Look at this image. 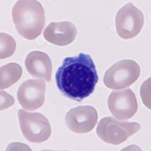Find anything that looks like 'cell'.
I'll return each mask as SVG.
<instances>
[{"mask_svg":"<svg viewBox=\"0 0 151 151\" xmlns=\"http://www.w3.org/2000/svg\"><path fill=\"white\" fill-rule=\"evenodd\" d=\"M18 119L21 132L29 142L36 144L44 142L51 136L52 129L49 122L41 113L19 110Z\"/></svg>","mask_w":151,"mask_h":151,"instance_id":"5b68a950","label":"cell"},{"mask_svg":"<svg viewBox=\"0 0 151 151\" xmlns=\"http://www.w3.org/2000/svg\"><path fill=\"white\" fill-rule=\"evenodd\" d=\"M46 85L44 80L29 79L20 86L17 93L19 104L27 110L40 108L45 102Z\"/></svg>","mask_w":151,"mask_h":151,"instance_id":"ba28073f","label":"cell"},{"mask_svg":"<svg viewBox=\"0 0 151 151\" xmlns=\"http://www.w3.org/2000/svg\"><path fill=\"white\" fill-rule=\"evenodd\" d=\"M25 66L28 73L36 78H42L47 82L51 81L52 64L47 54L40 51L31 52L27 56Z\"/></svg>","mask_w":151,"mask_h":151,"instance_id":"8fae6325","label":"cell"},{"mask_svg":"<svg viewBox=\"0 0 151 151\" xmlns=\"http://www.w3.org/2000/svg\"><path fill=\"white\" fill-rule=\"evenodd\" d=\"M144 23L142 12L129 2L118 11L116 28L118 35L124 40H130L141 32Z\"/></svg>","mask_w":151,"mask_h":151,"instance_id":"8992f818","label":"cell"},{"mask_svg":"<svg viewBox=\"0 0 151 151\" xmlns=\"http://www.w3.org/2000/svg\"><path fill=\"white\" fill-rule=\"evenodd\" d=\"M107 104L113 116L119 120L132 118L137 113L138 107L135 94L130 88L110 93Z\"/></svg>","mask_w":151,"mask_h":151,"instance_id":"52a82bcc","label":"cell"},{"mask_svg":"<svg viewBox=\"0 0 151 151\" xmlns=\"http://www.w3.org/2000/svg\"><path fill=\"white\" fill-rule=\"evenodd\" d=\"M12 15L17 33L27 40L36 39L45 27V12L38 1H17L12 9Z\"/></svg>","mask_w":151,"mask_h":151,"instance_id":"7a4b0ae2","label":"cell"},{"mask_svg":"<svg viewBox=\"0 0 151 151\" xmlns=\"http://www.w3.org/2000/svg\"><path fill=\"white\" fill-rule=\"evenodd\" d=\"M141 129L137 122L119 121L112 117H104L100 121L96 132L103 141L110 144L118 145L135 134Z\"/></svg>","mask_w":151,"mask_h":151,"instance_id":"3957f363","label":"cell"},{"mask_svg":"<svg viewBox=\"0 0 151 151\" xmlns=\"http://www.w3.org/2000/svg\"><path fill=\"white\" fill-rule=\"evenodd\" d=\"M1 110L7 109L14 104V98L4 91H1Z\"/></svg>","mask_w":151,"mask_h":151,"instance_id":"9a60e30c","label":"cell"},{"mask_svg":"<svg viewBox=\"0 0 151 151\" xmlns=\"http://www.w3.org/2000/svg\"><path fill=\"white\" fill-rule=\"evenodd\" d=\"M98 119V112L91 106H79L67 112L65 117L68 129L76 134H84L93 130Z\"/></svg>","mask_w":151,"mask_h":151,"instance_id":"9c48e42d","label":"cell"},{"mask_svg":"<svg viewBox=\"0 0 151 151\" xmlns=\"http://www.w3.org/2000/svg\"><path fill=\"white\" fill-rule=\"evenodd\" d=\"M150 79H149L148 80H147L145 82L143 86H141V96L143 98V101H144V103L145 104L148 108L150 109V98L147 96V94H150Z\"/></svg>","mask_w":151,"mask_h":151,"instance_id":"5bb4252c","label":"cell"},{"mask_svg":"<svg viewBox=\"0 0 151 151\" xmlns=\"http://www.w3.org/2000/svg\"><path fill=\"white\" fill-rule=\"evenodd\" d=\"M59 91L67 98L81 102L92 94L98 75L91 57L80 53L64 60L55 75Z\"/></svg>","mask_w":151,"mask_h":151,"instance_id":"6da1fadb","label":"cell"},{"mask_svg":"<svg viewBox=\"0 0 151 151\" xmlns=\"http://www.w3.org/2000/svg\"><path fill=\"white\" fill-rule=\"evenodd\" d=\"M16 42L14 38L5 33H0V58H9L14 53Z\"/></svg>","mask_w":151,"mask_h":151,"instance_id":"4fadbf2b","label":"cell"},{"mask_svg":"<svg viewBox=\"0 0 151 151\" xmlns=\"http://www.w3.org/2000/svg\"><path fill=\"white\" fill-rule=\"evenodd\" d=\"M140 73V66L134 60H122L113 64L106 71L104 83L110 89H122L135 83Z\"/></svg>","mask_w":151,"mask_h":151,"instance_id":"277c9868","label":"cell"},{"mask_svg":"<svg viewBox=\"0 0 151 151\" xmlns=\"http://www.w3.org/2000/svg\"><path fill=\"white\" fill-rule=\"evenodd\" d=\"M77 29L70 21L52 22L45 28L43 36L46 41L58 46H64L74 41Z\"/></svg>","mask_w":151,"mask_h":151,"instance_id":"30bf717a","label":"cell"},{"mask_svg":"<svg viewBox=\"0 0 151 151\" xmlns=\"http://www.w3.org/2000/svg\"><path fill=\"white\" fill-rule=\"evenodd\" d=\"M22 68L16 63H10L0 68V88L3 90L16 83L22 76Z\"/></svg>","mask_w":151,"mask_h":151,"instance_id":"7c38bea8","label":"cell"}]
</instances>
